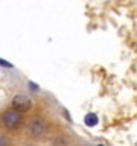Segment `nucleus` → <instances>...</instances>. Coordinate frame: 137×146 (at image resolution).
Returning a JSON list of instances; mask_svg holds the SVG:
<instances>
[{"instance_id": "f257e3e1", "label": "nucleus", "mask_w": 137, "mask_h": 146, "mask_svg": "<svg viewBox=\"0 0 137 146\" xmlns=\"http://www.w3.org/2000/svg\"><path fill=\"white\" fill-rule=\"evenodd\" d=\"M3 123L9 129H15L21 125V113L15 111V110H8L3 114Z\"/></svg>"}, {"instance_id": "f03ea898", "label": "nucleus", "mask_w": 137, "mask_h": 146, "mask_svg": "<svg viewBox=\"0 0 137 146\" xmlns=\"http://www.w3.org/2000/svg\"><path fill=\"white\" fill-rule=\"evenodd\" d=\"M31 99L27 98V96H23V94H17L15 98L12 99V107L15 111L18 113H21V111H27V110L31 108Z\"/></svg>"}, {"instance_id": "7ed1b4c3", "label": "nucleus", "mask_w": 137, "mask_h": 146, "mask_svg": "<svg viewBox=\"0 0 137 146\" xmlns=\"http://www.w3.org/2000/svg\"><path fill=\"white\" fill-rule=\"evenodd\" d=\"M31 131H32V134H34V135L43 134V132H44V123L41 120H34V122H32V125H31Z\"/></svg>"}, {"instance_id": "20e7f679", "label": "nucleus", "mask_w": 137, "mask_h": 146, "mask_svg": "<svg viewBox=\"0 0 137 146\" xmlns=\"http://www.w3.org/2000/svg\"><path fill=\"white\" fill-rule=\"evenodd\" d=\"M84 122H85V125H88V126H94V125H98V116H96L94 113H88L84 117Z\"/></svg>"}, {"instance_id": "39448f33", "label": "nucleus", "mask_w": 137, "mask_h": 146, "mask_svg": "<svg viewBox=\"0 0 137 146\" xmlns=\"http://www.w3.org/2000/svg\"><path fill=\"white\" fill-rule=\"evenodd\" d=\"M29 87H31V90H34V91L38 90V85H35L34 82H29Z\"/></svg>"}, {"instance_id": "423d86ee", "label": "nucleus", "mask_w": 137, "mask_h": 146, "mask_svg": "<svg viewBox=\"0 0 137 146\" xmlns=\"http://www.w3.org/2000/svg\"><path fill=\"white\" fill-rule=\"evenodd\" d=\"M99 146H100V145H99Z\"/></svg>"}]
</instances>
